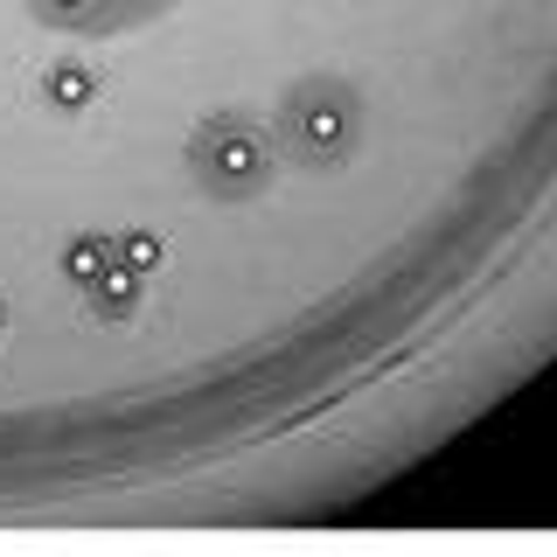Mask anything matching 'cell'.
Returning <instances> with one entry per match:
<instances>
[{
    "instance_id": "7",
    "label": "cell",
    "mask_w": 557,
    "mask_h": 557,
    "mask_svg": "<svg viewBox=\"0 0 557 557\" xmlns=\"http://www.w3.org/2000/svg\"><path fill=\"white\" fill-rule=\"evenodd\" d=\"M119 244V265H133V272H161V258H168V244H161V231H139V223H133V231H119L112 237Z\"/></svg>"
},
{
    "instance_id": "6",
    "label": "cell",
    "mask_w": 557,
    "mask_h": 557,
    "mask_svg": "<svg viewBox=\"0 0 557 557\" xmlns=\"http://www.w3.org/2000/svg\"><path fill=\"white\" fill-rule=\"evenodd\" d=\"M112 258H119V244L112 237H104V231H77V237H63V251H57V272L70 278V286H91V278L104 272V265H112Z\"/></svg>"
},
{
    "instance_id": "5",
    "label": "cell",
    "mask_w": 557,
    "mask_h": 557,
    "mask_svg": "<svg viewBox=\"0 0 557 557\" xmlns=\"http://www.w3.org/2000/svg\"><path fill=\"white\" fill-rule=\"evenodd\" d=\"M98 91H104V77L84 57H57L42 70V104L49 112H63V119H77V112H91L98 104Z\"/></svg>"
},
{
    "instance_id": "4",
    "label": "cell",
    "mask_w": 557,
    "mask_h": 557,
    "mask_svg": "<svg viewBox=\"0 0 557 557\" xmlns=\"http://www.w3.org/2000/svg\"><path fill=\"white\" fill-rule=\"evenodd\" d=\"M139 300H147V272H133V265H104L91 286H84V307H91V321H104V327H126L133 313H139Z\"/></svg>"
},
{
    "instance_id": "3",
    "label": "cell",
    "mask_w": 557,
    "mask_h": 557,
    "mask_svg": "<svg viewBox=\"0 0 557 557\" xmlns=\"http://www.w3.org/2000/svg\"><path fill=\"white\" fill-rule=\"evenodd\" d=\"M28 14L42 28H57V35H119V28H133L119 0H28Z\"/></svg>"
},
{
    "instance_id": "9",
    "label": "cell",
    "mask_w": 557,
    "mask_h": 557,
    "mask_svg": "<svg viewBox=\"0 0 557 557\" xmlns=\"http://www.w3.org/2000/svg\"><path fill=\"white\" fill-rule=\"evenodd\" d=\"M0 335H8V307H0Z\"/></svg>"
},
{
    "instance_id": "8",
    "label": "cell",
    "mask_w": 557,
    "mask_h": 557,
    "mask_svg": "<svg viewBox=\"0 0 557 557\" xmlns=\"http://www.w3.org/2000/svg\"><path fill=\"white\" fill-rule=\"evenodd\" d=\"M119 8H126V22L139 28V22H153V14H168L174 0H119Z\"/></svg>"
},
{
    "instance_id": "1",
    "label": "cell",
    "mask_w": 557,
    "mask_h": 557,
    "mask_svg": "<svg viewBox=\"0 0 557 557\" xmlns=\"http://www.w3.org/2000/svg\"><path fill=\"white\" fill-rule=\"evenodd\" d=\"M278 147L313 174H335L362 147V91L348 77H300L278 98Z\"/></svg>"
},
{
    "instance_id": "2",
    "label": "cell",
    "mask_w": 557,
    "mask_h": 557,
    "mask_svg": "<svg viewBox=\"0 0 557 557\" xmlns=\"http://www.w3.org/2000/svg\"><path fill=\"white\" fill-rule=\"evenodd\" d=\"M188 174H196V188L209 202L231 209V202H251V196L272 188L278 147L251 112H209L202 126L188 133Z\"/></svg>"
}]
</instances>
